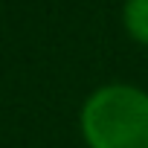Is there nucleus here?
Here are the masks:
<instances>
[{
    "instance_id": "f03ea898",
    "label": "nucleus",
    "mask_w": 148,
    "mask_h": 148,
    "mask_svg": "<svg viewBox=\"0 0 148 148\" xmlns=\"http://www.w3.org/2000/svg\"><path fill=\"white\" fill-rule=\"evenodd\" d=\"M122 29L134 44L148 49V0H125L122 3Z\"/></svg>"
},
{
    "instance_id": "f257e3e1",
    "label": "nucleus",
    "mask_w": 148,
    "mask_h": 148,
    "mask_svg": "<svg viewBox=\"0 0 148 148\" xmlns=\"http://www.w3.org/2000/svg\"><path fill=\"white\" fill-rule=\"evenodd\" d=\"M84 148H148V90L131 82L93 87L79 108Z\"/></svg>"
}]
</instances>
